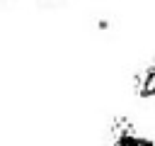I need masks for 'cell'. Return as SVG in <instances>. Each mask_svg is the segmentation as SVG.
<instances>
[{"label": "cell", "mask_w": 155, "mask_h": 146, "mask_svg": "<svg viewBox=\"0 0 155 146\" xmlns=\"http://www.w3.org/2000/svg\"><path fill=\"white\" fill-rule=\"evenodd\" d=\"M44 2H56V0H44Z\"/></svg>", "instance_id": "obj_3"}, {"label": "cell", "mask_w": 155, "mask_h": 146, "mask_svg": "<svg viewBox=\"0 0 155 146\" xmlns=\"http://www.w3.org/2000/svg\"><path fill=\"white\" fill-rule=\"evenodd\" d=\"M133 90H136V95H138L140 100H150V97L155 95V66H153V63L143 66V68L136 73V78H133Z\"/></svg>", "instance_id": "obj_2"}, {"label": "cell", "mask_w": 155, "mask_h": 146, "mask_svg": "<svg viewBox=\"0 0 155 146\" xmlns=\"http://www.w3.org/2000/svg\"><path fill=\"white\" fill-rule=\"evenodd\" d=\"M109 146H153V139L148 134H143L128 117H119L111 124Z\"/></svg>", "instance_id": "obj_1"}]
</instances>
